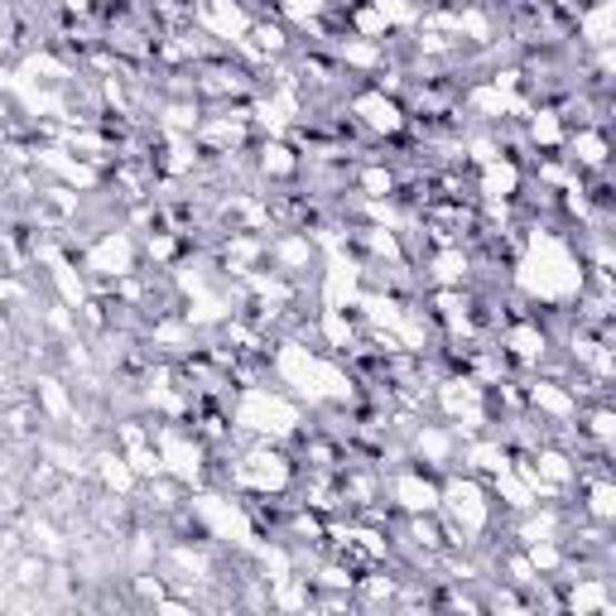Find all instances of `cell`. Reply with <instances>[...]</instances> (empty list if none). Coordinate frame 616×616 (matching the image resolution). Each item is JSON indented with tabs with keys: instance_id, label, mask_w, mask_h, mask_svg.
Returning a JSON list of instances; mask_svg holds the SVG:
<instances>
[{
	"instance_id": "8992f818",
	"label": "cell",
	"mask_w": 616,
	"mask_h": 616,
	"mask_svg": "<svg viewBox=\"0 0 616 616\" xmlns=\"http://www.w3.org/2000/svg\"><path fill=\"white\" fill-rule=\"evenodd\" d=\"M87 266H92L97 275H130V266H136V246H130V237L126 231H116V237H107V241H97V251L87 256Z\"/></svg>"
},
{
	"instance_id": "5b68a950",
	"label": "cell",
	"mask_w": 616,
	"mask_h": 616,
	"mask_svg": "<svg viewBox=\"0 0 616 616\" xmlns=\"http://www.w3.org/2000/svg\"><path fill=\"white\" fill-rule=\"evenodd\" d=\"M351 111H357L361 126L376 130V136H395V130L405 126V111L395 107L386 92H366V97H357V107H351Z\"/></svg>"
},
{
	"instance_id": "9c48e42d",
	"label": "cell",
	"mask_w": 616,
	"mask_h": 616,
	"mask_svg": "<svg viewBox=\"0 0 616 616\" xmlns=\"http://www.w3.org/2000/svg\"><path fill=\"white\" fill-rule=\"evenodd\" d=\"M568 159H574L578 169H607V136L597 126H588V130H578L574 136V145H568Z\"/></svg>"
},
{
	"instance_id": "ba28073f",
	"label": "cell",
	"mask_w": 616,
	"mask_h": 616,
	"mask_svg": "<svg viewBox=\"0 0 616 616\" xmlns=\"http://www.w3.org/2000/svg\"><path fill=\"white\" fill-rule=\"evenodd\" d=\"M516 188H520V165H516V159H491L487 173H481V193L496 202V198H516Z\"/></svg>"
},
{
	"instance_id": "e0dca14e",
	"label": "cell",
	"mask_w": 616,
	"mask_h": 616,
	"mask_svg": "<svg viewBox=\"0 0 616 616\" xmlns=\"http://www.w3.org/2000/svg\"><path fill=\"white\" fill-rule=\"evenodd\" d=\"M361 188H366V198H390L395 193V179L386 169H366L361 173Z\"/></svg>"
},
{
	"instance_id": "5bb4252c",
	"label": "cell",
	"mask_w": 616,
	"mask_h": 616,
	"mask_svg": "<svg viewBox=\"0 0 616 616\" xmlns=\"http://www.w3.org/2000/svg\"><path fill=\"white\" fill-rule=\"evenodd\" d=\"M588 516L597 520V525H607L612 516H616V491H612V481H607V473L593 481L588 487Z\"/></svg>"
},
{
	"instance_id": "277c9868",
	"label": "cell",
	"mask_w": 616,
	"mask_h": 616,
	"mask_svg": "<svg viewBox=\"0 0 616 616\" xmlns=\"http://www.w3.org/2000/svg\"><path fill=\"white\" fill-rule=\"evenodd\" d=\"M438 481L419 477V473H400L395 477V501H400L409 516H438Z\"/></svg>"
},
{
	"instance_id": "6da1fadb",
	"label": "cell",
	"mask_w": 616,
	"mask_h": 616,
	"mask_svg": "<svg viewBox=\"0 0 616 616\" xmlns=\"http://www.w3.org/2000/svg\"><path fill=\"white\" fill-rule=\"evenodd\" d=\"M516 280L535 304H564V299H583L588 275H583V260L554 231H539L530 241V260L520 266Z\"/></svg>"
},
{
	"instance_id": "9a60e30c",
	"label": "cell",
	"mask_w": 616,
	"mask_h": 616,
	"mask_svg": "<svg viewBox=\"0 0 616 616\" xmlns=\"http://www.w3.org/2000/svg\"><path fill=\"white\" fill-rule=\"evenodd\" d=\"M530 136H535V145H545V150H559V145H564V126H559V116H554V111H539V116H535V126H530Z\"/></svg>"
},
{
	"instance_id": "52a82bcc",
	"label": "cell",
	"mask_w": 616,
	"mask_h": 616,
	"mask_svg": "<svg viewBox=\"0 0 616 616\" xmlns=\"http://www.w3.org/2000/svg\"><path fill=\"white\" fill-rule=\"evenodd\" d=\"M506 347L516 361H539L549 351V332L539 328V322H516V328L506 332Z\"/></svg>"
},
{
	"instance_id": "3957f363",
	"label": "cell",
	"mask_w": 616,
	"mask_h": 616,
	"mask_svg": "<svg viewBox=\"0 0 616 616\" xmlns=\"http://www.w3.org/2000/svg\"><path fill=\"white\" fill-rule=\"evenodd\" d=\"M289 477H295V467H289L285 453H275L270 444H260L251 458L237 463V481H241V487H251V491H285Z\"/></svg>"
},
{
	"instance_id": "7a4b0ae2",
	"label": "cell",
	"mask_w": 616,
	"mask_h": 616,
	"mask_svg": "<svg viewBox=\"0 0 616 616\" xmlns=\"http://www.w3.org/2000/svg\"><path fill=\"white\" fill-rule=\"evenodd\" d=\"M241 424L246 429H256V434H270V438H285V434H295V405H285L280 395H266V390H251L246 395V405H241Z\"/></svg>"
},
{
	"instance_id": "ac0fdd59",
	"label": "cell",
	"mask_w": 616,
	"mask_h": 616,
	"mask_svg": "<svg viewBox=\"0 0 616 616\" xmlns=\"http://www.w3.org/2000/svg\"><path fill=\"white\" fill-rule=\"evenodd\" d=\"M101 477H107V487L126 491V487H130V467H126V458H101Z\"/></svg>"
},
{
	"instance_id": "4fadbf2b",
	"label": "cell",
	"mask_w": 616,
	"mask_h": 616,
	"mask_svg": "<svg viewBox=\"0 0 616 616\" xmlns=\"http://www.w3.org/2000/svg\"><path fill=\"white\" fill-rule=\"evenodd\" d=\"M467 266H473V260H467L463 251H444V256L429 260V270H434L438 285H463L467 280Z\"/></svg>"
},
{
	"instance_id": "30bf717a",
	"label": "cell",
	"mask_w": 616,
	"mask_h": 616,
	"mask_svg": "<svg viewBox=\"0 0 616 616\" xmlns=\"http://www.w3.org/2000/svg\"><path fill=\"white\" fill-rule=\"evenodd\" d=\"M612 14H616L612 0H597L588 14H578V29H583V39H588L593 49H607V43H612Z\"/></svg>"
},
{
	"instance_id": "7c38bea8",
	"label": "cell",
	"mask_w": 616,
	"mask_h": 616,
	"mask_svg": "<svg viewBox=\"0 0 616 616\" xmlns=\"http://www.w3.org/2000/svg\"><path fill=\"white\" fill-rule=\"evenodd\" d=\"M260 169L275 173V179H289V173L299 169V159H295V150H289V145L266 140V150H260Z\"/></svg>"
},
{
	"instance_id": "2e32d148",
	"label": "cell",
	"mask_w": 616,
	"mask_h": 616,
	"mask_svg": "<svg viewBox=\"0 0 616 616\" xmlns=\"http://www.w3.org/2000/svg\"><path fill=\"white\" fill-rule=\"evenodd\" d=\"M308 256H314V251H308V241H280V246H275V260H280L285 270L308 266Z\"/></svg>"
},
{
	"instance_id": "8fae6325",
	"label": "cell",
	"mask_w": 616,
	"mask_h": 616,
	"mask_svg": "<svg viewBox=\"0 0 616 616\" xmlns=\"http://www.w3.org/2000/svg\"><path fill=\"white\" fill-rule=\"evenodd\" d=\"M530 405H535V409H549L554 419H574V415H578V400H574V395L559 390V386H549V380L530 386Z\"/></svg>"
},
{
	"instance_id": "ffe728a7",
	"label": "cell",
	"mask_w": 616,
	"mask_h": 616,
	"mask_svg": "<svg viewBox=\"0 0 616 616\" xmlns=\"http://www.w3.org/2000/svg\"><path fill=\"white\" fill-rule=\"evenodd\" d=\"M43 400H49V409H53V415H63V409H68L63 390H58V380H43Z\"/></svg>"
},
{
	"instance_id": "d6986e66",
	"label": "cell",
	"mask_w": 616,
	"mask_h": 616,
	"mask_svg": "<svg viewBox=\"0 0 616 616\" xmlns=\"http://www.w3.org/2000/svg\"><path fill=\"white\" fill-rule=\"evenodd\" d=\"M280 10L289 20H314V14L328 10V0H280Z\"/></svg>"
}]
</instances>
